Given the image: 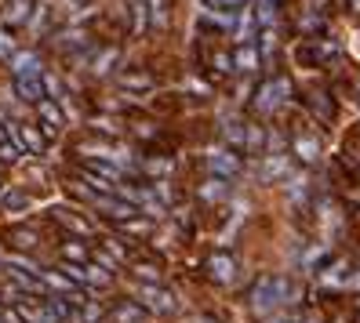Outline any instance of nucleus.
<instances>
[{
  "label": "nucleus",
  "instance_id": "nucleus-1",
  "mask_svg": "<svg viewBox=\"0 0 360 323\" xmlns=\"http://www.w3.org/2000/svg\"><path fill=\"white\" fill-rule=\"evenodd\" d=\"M299 298V284H295L291 276H259L255 287H251V309L259 316H277L281 305H291V301Z\"/></svg>",
  "mask_w": 360,
  "mask_h": 323
},
{
  "label": "nucleus",
  "instance_id": "nucleus-2",
  "mask_svg": "<svg viewBox=\"0 0 360 323\" xmlns=\"http://www.w3.org/2000/svg\"><path fill=\"white\" fill-rule=\"evenodd\" d=\"M338 58H342V44H338V40H328V37L302 40V44L295 48V62L306 66V70H324V66H331V62H338Z\"/></svg>",
  "mask_w": 360,
  "mask_h": 323
},
{
  "label": "nucleus",
  "instance_id": "nucleus-3",
  "mask_svg": "<svg viewBox=\"0 0 360 323\" xmlns=\"http://www.w3.org/2000/svg\"><path fill=\"white\" fill-rule=\"evenodd\" d=\"M135 294H139V305H142L146 312H157V316H172V312L179 309L175 294L167 291V287H160V284H139V287H135Z\"/></svg>",
  "mask_w": 360,
  "mask_h": 323
},
{
  "label": "nucleus",
  "instance_id": "nucleus-4",
  "mask_svg": "<svg viewBox=\"0 0 360 323\" xmlns=\"http://www.w3.org/2000/svg\"><path fill=\"white\" fill-rule=\"evenodd\" d=\"M288 95H291V80H288V77H273V80H266L262 88H259V95H255V110H259V113L281 110V105L288 102Z\"/></svg>",
  "mask_w": 360,
  "mask_h": 323
},
{
  "label": "nucleus",
  "instance_id": "nucleus-5",
  "mask_svg": "<svg viewBox=\"0 0 360 323\" xmlns=\"http://www.w3.org/2000/svg\"><path fill=\"white\" fill-rule=\"evenodd\" d=\"M204 164L211 171V178H237L240 175V157L237 153H229V149H207L204 153Z\"/></svg>",
  "mask_w": 360,
  "mask_h": 323
},
{
  "label": "nucleus",
  "instance_id": "nucleus-6",
  "mask_svg": "<svg viewBox=\"0 0 360 323\" xmlns=\"http://www.w3.org/2000/svg\"><path fill=\"white\" fill-rule=\"evenodd\" d=\"M11 138L18 142V149H22V153H30V157H40L44 153V145H48V138H44V131H40L37 124H15L11 120Z\"/></svg>",
  "mask_w": 360,
  "mask_h": 323
},
{
  "label": "nucleus",
  "instance_id": "nucleus-7",
  "mask_svg": "<svg viewBox=\"0 0 360 323\" xmlns=\"http://www.w3.org/2000/svg\"><path fill=\"white\" fill-rule=\"evenodd\" d=\"M37 127L44 131V138H58L62 135V127H66V113H62V105L58 102H51V98H44L37 105Z\"/></svg>",
  "mask_w": 360,
  "mask_h": 323
},
{
  "label": "nucleus",
  "instance_id": "nucleus-8",
  "mask_svg": "<svg viewBox=\"0 0 360 323\" xmlns=\"http://www.w3.org/2000/svg\"><path fill=\"white\" fill-rule=\"evenodd\" d=\"M51 218H55L62 229H70L73 236H91V232H95L91 222L84 218V214H77L73 207H66V204H55V207H51Z\"/></svg>",
  "mask_w": 360,
  "mask_h": 323
},
{
  "label": "nucleus",
  "instance_id": "nucleus-9",
  "mask_svg": "<svg viewBox=\"0 0 360 323\" xmlns=\"http://www.w3.org/2000/svg\"><path fill=\"white\" fill-rule=\"evenodd\" d=\"M207 276L215 279V284H233V279H237V262H233V254H226V251L211 254L207 258Z\"/></svg>",
  "mask_w": 360,
  "mask_h": 323
},
{
  "label": "nucleus",
  "instance_id": "nucleus-10",
  "mask_svg": "<svg viewBox=\"0 0 360 323\" xmlns=\"http://www.w3.org/2000/svg\"><path fill=\"white\" fill-rule=\"evenodd\" d=\"M262 182H291V160L284 153H266V160H262Z\"/></svg>",
  "mask_w": 360,
  "mask_h": 323
},
{
  "label": "nucleus",
  "instance_id": "nucleus-11",
  "mask_svg": "<svg viewBox=\"0 0 360 323\" xmlns=\"http://www.w3.org/2000/svg\"><path fill=\"white\" fill-rule=\"evenodd\" d=\"M15 95H18V102L40 105V102L48 98V91H44V77H22V80H15Z\"/></svg>",
  "mask_w": 360,
  "mask_h": 323
},
{
  "label": "nucleus",
  "instance_id": "nucleus-12",
  "mask_svg": "<svg viewBox=\"0 0 360 323\" xmlns=\"http://www.w3.org/2000/svg\"><path fill=\"white\" fill-rule=\"evenodd\" d=\"M291 157L299 164H316V160H321V138H316V135L291 138Z\"/></svg>",
  "mask_w": 360,
  "mask_h": 323
},
{
  "label": "nucleus",
  "instance_id": "nucleus-13",
  "mask_svg": "<svg viewBox=\"0 0 360 323\" xmlns=\"http://www.w3.org/2000/svg\"><path fill=\"white\" fill-rule=\"evenodd\" d=\"M11 77L22 80V77H44V66H40V55L37 51H18L11 58Z\"/></svg>",
  "mask_w": 360,
  "mask_h": 323
},
{
  "label": "nucleus",
  "instance_id": "nucleus-14",
  "mask_svg": "<svg viewBox=\"0 0 360 323\" xmlns=\"http://www.w3.org/2000/svg\"><path fill=\"white\" fill-rule=\"evenodd\" d=\"M37 11V0H4V22L8 26H30Z\"/></svg>",
  "mask_w": 360,
  "mask_h": 323
},
{
  "label": "nucleus",
  "instance_id": "nucleus-15",
  "mask_svg": "<svg viewBox=\"0 0 360 323\" xmlns=\"http://www.w3.org/2000/svg\"><path fill=\"white\" fill-rule=\"evenodd\" d=\"M80 157H84V160H105V164H117V167L128 160L120 149L105 145V142H84V145H80Z\"/></svg>",
  "mask_w": 360,
  "mask_h": 323
},
{
  "label": "nucleus",
  "instance_id": "nucleus-16",
  "mask_svg": "<svg viewBox=\"0 0 360 323\" xmlns=\"http://www.w3.org/2000/svg\"><path fill=\"white\" fill-rule=\"evenodd\" d=\"M117 84H120V88L128 91V95H142V91L153 88V77L146 73V70H124V73L117 77Z\"/></svg>",
  "mask_w": 360,
  "mask_h": 323
},
{
  "label": "nucleus",
  "instance_id": "nucleus-17",
  "mask_svg": "<svg viewBox=\"0 0 360 323\" xmlns=\"http://www.w3.org/2000/svg\"><path fill=\"white\" fill-rule=\"evenodd\" d=\"M200 18H204V22H215L219 29H233V26H237V15H233L229 8H219L215 0H204Z\"/></svg>",
  "mask_w": 360,
  "mask_h": 323
},
{
  "label": "nucleus",
  "instance_id": "nucleus-18",
  "mask_svg": "<svg viewBox=\"0 0 360 323\" xmlns=\"http://www.w3.org/2000/svg\"><path fill=\"white\" fill-rule=\"evenodd\" d=\"M259 62H262V55L255 44H237V51H233V70L237 73H255Z\"/></svg>",
  "mask_w": 360,
  "mask_h": 323
},
{
  "label": "nucleus",
  "instance_id": "nucleus-19",
  "mask_svg": "<svg viewBox=\"0 0 360 323\" xmlns=\"http://www.w3.org/2000/svg\"><path fill=\"white\" fill-rule=\"evenodd\" d=\"M233 33H237L240 44H255V33H259V18H255V11L244 8V11L237 15V26H233Z\"/></svg>",
  "mask_w": 360,
  "mask_h": 323
},
{
  "label": "nucleus",
  "instance_id": "nucleus-20",
  "mask_svg": "<svg viewBox=\"0 0 360 323\" xmlns=\"http://www.w3.org/2000/svg\"><path fill=\"white\" fill-rule=\"evenodd\" d=\"M349 262H346V258H338V262H331L324 272H321V284L324 287H346L349 284Z\"/></svg>",
  "mask_w": 360,
  "mask_h": 323
},
{
  "label": "nucleus",
  "instance_id": "nucleus-21",
  "mask_svg": "<svg viewBox=\"0 0 360 323\" xmlns=\"http://www.w3.org/2000/svg\"><path fill=\"white\" fill-rule=\"evenodd\" d=\"M146 316L150 312H146L139 301H120V305L110 312V323H146Z\"/></svg>",
  "mask_w": 360,
  "mask_h": 323
},
{
  "label": "nucleus",
  "instance_id": "nucleus-22",
  "mask_svg": "<svg viewBox=\"0 0 360 323\" xmlns=\"http://www.w3.org/2000/svg\"><path fill=\"white\" fill-rule=\"evenodd\" d=\"M117 58H120V51H117V48H102L98 55H91V58H88V70H91L95 77H105V73L113 70V62H117Z\"/></svg>",
  "mask_w": 360,
  "mask_h": 323
},
{
  "label": "nucleus",
  "instance_id": "nucleus-23",
  "mask_svg": "<svg viewBox=\"0 0 360 323\" xmlns=\"http://www.w3.org/2000/svg\"><path fill=\"white\" fill-rule=\"evenodd\" d=\"M30 197H26V192L22 189H4V192H0V207H4V211H11V214H22V211H30Z\"/></svg>",
  "mask_w": 360,
  "mask_h": 323
},
{
  "label": "nucleus",
  "instance_id": "nucleus-24",
  "mask_svg": "<svg viewBox=\"0 0 360 323\" xmlns=\"http://www.w3.org/2000/svg\"><path fill=\"white\" fill-rule=\"evenodd\" d=\"M248 127H251V124L226 120V124H222V135H226V142H229L233 149H248Z\"/></svg>",
  "mask_w": 360,
  "mask_h": 323
},
{
  "label": "nucleus",
  "instance_id": "nucleus-25",
  "mask_svg": "<svg viewBox=\"0 0 360 323\" xmlns=\"http://www.w3.org/2000/svg\"><path fill=\"white\" fill-rule=\"evenodd\" d=\"M200 197H204L207 204H222V200L229 197V182H226V178H207V182L200 185Z\"/></svg>",
  "mask_w": 360,
  "mask_h": 323
},
{
  "label": "nucleus",
  "instance_id": "nucleus-26",
  "mask_svg": "<svg viewBox=\"0 0 360 323\" xmlns=\"http://www.w3.org/2000/svg\"><path fill=\"white\" fill-rule=\"evenodd\" d=\"M58 48L70 51V55H84V51L91 48V40H88V33L73 29V33H66V37H58Z\"/></svg>",
  "mask_w": 360,
  "mask_h": 323
},
{
  "label": "nucleus",
  "instance_id": "nucleus-27",
  "mask_svg": "<svg viewBox=\"0 0 360 323\" xmlns=\"http://www.w3.org/2000/svg\"><path fill=\"white\" fill-rule=\"evenodd\" d=\"M255 18H259V29H273L277 22V0H255Z\"/></svg>",
  "mask_w": 360,
  "mask_h": 323
},
{
  "label": "nucleus",
  "instance_id": "nucleus-28",
  "mask_svg": "<svg viewBox=\"0 0 360 323\" xmlns=\"http://www.w3.org/2000/svg\"><path fill=\"white\" fill-rule=\"evenodd\" d=\"M135 279L139 284H160V265L157 262H135Z\"/></svg>",
  "mask_w": 360,
  "mask_h": 323
},
{
  "label": "nucleus",
  "instance_id": "nucleus-29",
  "mask_svg": "<svg viewBox=\"0 0 360 323\" xmlns=\"http://www.w3.org/2000/svg\"><path fill=\"white\" fill-rule=\"evenodd\" d=\"M8 240H11L15 251H30V247H37V232L33 229H11Z\"/></svg>",
  "mask_w": 360,
  "mask_h": 323
},
{
  "label": "nucleus",
  "instance_id": "nucleus-30",
  "mask_svg": "<svg viewBox=\"0 0 360 323\" xmlns=\"http://www.w3.org/2000/svg\"><path fill=\"white\" fill-rule=\"evenodd\" d=\"M62 258H66V265H88V251H84V244H62V251H58Z\"/></svg>",
  "mask_w": 360,
  "mask_h": 323
},
{
  "label": "nucleus",
  "instance_id": "nucleus-31",
  "mask_svg": "<svg viewBox=\"0 0 360 323\" xmlns=\"http://www.w3.org/2000/svg\"><path fill=\"white\" fill-rule=\"evenodd\" d=\"M18 160H22V149H18L15 138H11L8 145H0V167H15Z\"/></svg>",
  "mask_w": 360,
  "mask_h": 323
},
{
  "label": "nucleus",
  "instance_id": "nucleus-32",
  "mask_svg": "<svg viewBox=\"0 0 360 323\" xmlns=\"http://www.w3.org/2000/svg\"><path fill=\"white\" fill-rule=\"evenodd\" d=\"M44 91H48L51 102H62V98H66V88H62V80L51 77V73H44Z\"/></svg>",
  "mask_w": 360,
  "mask_h": 323
},
{
  "label": "nucleus",
  "instance_id": "nucleus-33",
  "mask_svg": "<svg viewBox=\"0 0 360 323\" xmlns=\"http://www.w3.org/2000/svg\"><path fill=\"white\" fill-rule=\"evenodd\" d=\"M262 127H255V124H251L248 127V149H244V153H262Z\"/></svg>",
  "mask_w": 360,
  "mask_h": 323
},
{
  "label": "nucleus",
  "instance_id": "nucleus-34",
  "mask_svg": "<svg viewBox=\"0 0 360 323\" xmlns=\"http://www.w3.org/2000/svg\"><path fill=\"white\" fill-rule=\"evenodd\" d=\"M142 171H146V175H153V178H160V175L172 171V164H167V160H142Z\"/></svg>",
  "mask_w": 360,
  "mask_h": 323
},
{
  "label": "nucleus",
  "instance_id": "nucleus-35",
  "mask_svg": "<svg viewBox=\"0 0 360 323\" xmlns=\"http://www.w3.org/2000/svg\"><path fill=\"white\" fill-rule=\"evenodd\" d=\"M18 51H15V40H11V33L8 29H0V58H4V62H11Z\"/></svg>",
  "mask_w": 360,
  "mask_h": 323
},
{
  "label": "nucleus",
  "instance_id": "nucleus-36",
  "mask_svg": "<svg viewBox=\"0 0 360 323\" xmlns=\"http://www.w3.org/2000/svg\"><path fill=\"white\" fill-rule=\"evenodd\" d=\"M91 131H102V135H117L120 127H117V120H110V117H95V120H91Z\"/></svg>",
  "mask_w": 360,
  "mask_h": 323
},
{
  "label": "nucleus",
  "instance_id": "nucleus-37",
  "mask_svg": "<svg viewBox=\"0 0 360 323\" xmlns=\"http://www.w3.org/2000/svg\"><path fill=\"white\" fill-rule=\"evenodd\" d=\"M120 229H124V232H135V236H146V232H153V222H142V218H131V222H124Z\"/></svg>",
  "mask_w": 360,
  "mask_h": 323
},
{
  "label": "nucleus",
  "instance_id": "nucleus-38",
  "mask_svg": "<svg viewBox=\"0 0 360 323\" xmlns=\"http://www.w3.org/2000/svg\"><path fill=\"white\" fill-rule=\"evenodd\" d=\"M98 319H102V309L91 305V301H84L80 305V323H98Z\"/></svg>",
  "mask_w": 360,
  "mask_h": 323
},
{
  "label": "nucleus",
  "instance_id": "nucleus-39",
  "mask_svg": "<svg viewBox=\"0 0 360 323\" xmlns=\"http://www.w3.org/2000/svg\"><path fill=\"white\" fill-rule=\"evenodd\" d=\"M0 323H22V316H18V309H4V316H0Z\"/></svg>",
  "mask_w": 360,
  "mask_h": 323
},
{
  "label": "nucleus",
  "instance_id": "nucleus-40",
  "mask_svg": "<svg viewBox=\"0 0 360 323\" xmlns=\"http://www.w3.org/2000/svg\"><path fill=\"white\" fill-rule=\"evenodd\" d=\"M8 135H11V131H8V124H0V145H8V142H11Z\"/></svg>",
  "mask_w": 360,
  "mask_h": 323
},
{
  "label": "nucleus",
  "instance_id": "nucleus-41",
  "mask_svg": "<svg viewBox=\"0 0 360 323\" xmlns=\"http://www.w3.org/2000/svg\"><path fill=\"white\" fill-rule=\"evenodd\" d=\"M269 323H299L295 316H269Z\"/></svg>",
  "mask_w": 360,
  "mask_h": 323
},
{
  "label": "nucleus",
  "instance_id": "nucleus-42",
  "mask_svg": "<svg viewBox=\"0 0 360 323\" xmlns=\"http://www.w3.org/2000/svg\"><path fill=\"white\" fill-rule=\"evenodd\" d=\"M219 8H237V4H244V0H215Z\"/></svg>",
  "mask_w": 360,
  "mask_h": 323
},
{
  "label": "nucleus",
  "instance_id": "nucleus-43",
  "mask_svg": "<svg viewBox=\"0 0 360 323\" xmlns=\"http://www.w3.org/2000/svg\"><path fill=\"white\" fill-rule=\"evenodd\" d=\"M346 287H360V272H353V276H349V284H346Z\"/></svg>",
  "mask_w": 360,
  "mask_h": 323
},
{
  "label": "nucleus",
  "instance_id": "nucleus-44",
  "mask_svg": "<svg viewBox=\"0 0 360 323\" xmlns=\"http://www.w3.org/2000/svg\"><path fill=\"white\" fill-rule=\"evenodd\" d=\"M193 323H215V319H207V316H197V319H193Z\"/></svg>",
  "mask_w": 360,
  "mask_h": 323
},
{
  "label": "nucleus",
  "instance_id": "nucleus-45",
  "mask_svg": "<svg viewBox=\"0 0 360 323\" xmlns=\"http://www.w3.org/2000/svg\"><path fill=\"white\" fill-rule=\"evenodd\" d=\"M313 4H316V0H313Z\"/></svg>",
  "mask_w": 360,
  "mask_h": 323
},
{
  "label": "nucleus",
  "instance_id": "nucleus-46",
  "mask_svg": "<svg viewBox=\"0 0 360 323\" xmlns=\"http://www.w3.org/2000/svg\"><path fill=\"white\" fill-rule=\"evenodd\" d=\"M0 192H4V189H0Z\"/></svg>",
  "mask_w": 360,
  "mask_h": 323
}]
</instances>
